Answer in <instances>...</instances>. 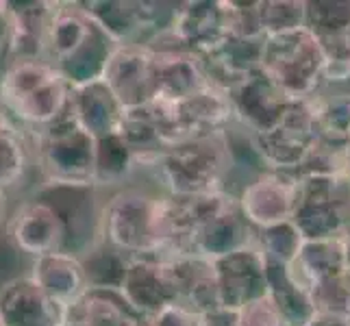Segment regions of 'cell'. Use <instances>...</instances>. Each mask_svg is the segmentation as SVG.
<instances>
[{
    "label": "cell",
    "mask_w": 350,
    "mask_h": 326,
    "mask_svg": "<svg viewBox=\"0 0 350 326\" xmlns=\"http://www.w3.org/2000/svg\"><path fill=\"white\" fill-rule=\"evenodd\" d=\"M0 326H3V322H0Z\"/></svg>",
    "instance_id": "c3c4849f"
},
{
    "label": "cell",
    "mask_w": 350,
    "mask_h": 326,
    "mask_svg": "<svg viewBox=\"0 0 350 326\" xmlns=\"http://www.w3.org/2000/svg\"><path fill=\"white\" fill-rule=\"evenodd\" d=\"M261 72L292 100L316 98L322 85H327L322 48L307 27L268 35L261 53Z\"/></svg>",
    "instance_id": "5b68a950"
},
{
    "label": "cell",
    "mask_w": 350,
    "mask_h": 326,
    "mask_svg": "<svg viewBox=\"0 0 350 326\" xmlns=\"http://www.w3.org/2000/svg\"><path fill=\"white\" fill-rule=\"evenodd\" d=\"M350 233V200H348V213H346V235Z\"/></svg>",
    "instance_id": "ee69618b"
},
{
    "label": "cell",
    "mask_w": 350,
    "mask_h": 326,
    "mask_svg": "<svg viewBox=\"0 0 350 326\" xmlns=\"http://www.w3.org/2000/svg\"><path fill=\"white\" fill-rule=\"evenodd\" d=\"M228 100L235 120L250 131V135L272 128L292 105V98L261 70L228 92Z\"/></svg>",
    "instance_id": "e0dca14e"
},
{
    "label": "cell",
    "mask_w": 350,
    "mask_h": 326,
    "mask_svg": "<svg viewBox=\"0 0 350 326\" xmlns=\"http://www.w3.org/2000/svg\"><path fill=\"white\" fill-rule=\"evenodd\" d=\"M231 120H235V116L228 94L207 85L198 94L176 103L178 144L226 133V126L231 124Z\"/></svg>",
    "instance_id": "44dd1931"
},
{
    "label": "cell",
    "mask_w": 350,
    "mask_h": 326,
    "mask_svg": "<svg viewBox=\"0 0 350 326\" xmlns=\"http://www.w3.org/2000/svg\"><path fill=\"white\" fill-rule=\"evenodd\" d=\"M7 133H18V126L11 120V113L7 111V107L0 100V135H7Z\"/></svg>",
    "instance_id": "60d3db41"
},
{
    "label": "cell",
    "mask_w": 350,
    "mask_h": 326,
    "mask_svg": "<svg viewBox=\"0 0 350 326\" xmlns=\"http://www.w3.org/2000/svg\"><path fill=\"white\" fill-rule=\"evenodd\" d=\"M268 296L289 326H307L316 316L311 294L294 279L287 265L268 263Z\"/></svg>",
    "instance_id": "4316f807"
},
{
    "label": "cell",
    "mask_w": 350,
    "mask_h": 326,
    "mask_svg": "<svg viewBox=\"0 0 350 326\" xmlns=\"http://www.w3.org/2000/svg\"><path fill=\"white\" fill-rule=\"evenodd\" d=\"M59 3L46 0H24V3H3L7 64L16 59H44L48 24Z\"/></svg>",
    "instance_id": "2e32d148"
},
{
    "label": "cell",
    "mask_w": 350,
    "mask_h": 326,
    "mask_svg": "<svg viewBox=\"0 0 350 326\" xmlns=\"http://www.w3.org/2000/svg\"><path fill=\"white\" fill-rule=\"evenodd\" d=\"M316 116L318 135L333 141H348L350 137V92H337L331 96L311 98Z\"/></svg>",
    "instance_id": "1f68e13d"
},
{
    "label": "cell",
    "mask_w": 350,
    "mask_h": 326,
    "mask_svg": "<svg viewBox=\"0 0 350 326\" xmlns=\"http://www.w3.org/2000/svg\"><path fill=\"white\" fill-rule=\"evenodd\" d=\"M29 276L44 289L48 298H53L64 309L75 305L90 289L85 268L81 259L70 252H53V255L38 257L31 265Z\"/></svg>",
    "instance_id": "603a6c76"
},
{
    "label": "cell",
    "mask_w": 350,
    "mask_h": 326,
    "mask_svg": "<svg viewBox=\"0 0 350 326\" xmlns=\"http://www.w3.org/2000/svg\"><path fill=\"white\" fill-rule=\"evenodd\" d=\"M88 14L118 46H146L161 31L172 27L178 5L131 3V0H92L83 3Z\"/></svg>",
    "instance_id": "9c48e42d"
},
{
    "label": "cell",
    "mask_w": 350,
    "mask_h": 326,
    "mask_svg": "<svg viewBox=\"0 0 350 326\" xmlns=\"http://www.w3.org/2000/svg\"><path fill=\"white\" fill-rule=\"evenodd\" d=\"M255 244L259 246L268 263L292 265L305 244V237L298 231V226L289 220L265 228H257Z\"/></svg>",
    "instance_id": "4dcf8cb0"
},
{
    "label": "cell",
    "mask_w": 350,
    "mask_h": 326,
    "mask_svg": "<svg viewBox=\"0 0 350 326\" xmlns=\"http://www.w3.org/2000/svg\"><path fill=\"white\" fill-rule=\"evenodd\" d=\"M233 167V150L226 133L187 139L170 146L152 170L170 196H202L224 189Z\"/></svg>",
    "instance_id": "277c9868"
},
{
    "label": "cell",
    "mask_w": 350,
    "mask_h": 326,
    "mask_svg": "<svg viewBox=\"0 0 350 326\" xmlns=\"http://www.w3.org/2000/svg\"><path fill=\"white\" fill-rule=\"evenodd\" d=\"M135 167H137L135 157H133L129 144L120 133L96 139L94 187H109V185L124 183Z\"/></svg>",
    "instance_id": "f1b7e54d"
},
{
    "label": "cell",
    "mask_w": 350,
    "mask_h": 326,
    "mask_svg": "<svg viewBox=\"0 0 350 326\" xmlns=\"http://www.w3.org/2000/svg\"><path fill=\"white\" fill-rule=\"evenodd\" d=\"M300 180L298 207L292 222L305 239H335L346 235L350 200L348 176H309Z\"/></svg>",
    "instance_id": "52a82bcc"
},
{
    "label": "cell",
    "mask_w": 350,
    "mask_h": 326,
    "mask_svg": "<svg viewBox=\"0 0 350 326\" xmlns=\"http://www.w3.org/2000/svg\"><path fill=\"white\" fill-rule=\"evenodd\" d=\"M3 326H62L66 309L48 298L31 276H18L0 285Z\"/></svg>",
    "instance_id": "d6986e66"
},
{
    "label": "cell",
    "mask_w": 350,
    "mask_h": 326,
    "mask_svg": "<svg viewBox=\"0 0 350 326\" xmlns=\"http://www.w3.org/2000/svg\"><path fill=\"white\" fill-rule=\"evenodd\" d=\"M220 307L239 311L257 298L268 296V261L257 244L213 259Z\"/></svg>",
    "instance_id": "4fadbf2b"
},
{
    "label": "cell",
    "mask_w": 350,
    "mask_h": 326,
    "mask_svg": "<svg viewBox=\"0 0 350 326\" xmlns=\"http://www.w3.org/2000/svg\"><path fill=\"white\" fill-rule=\"evenodd\" d=\"M300 180L294 172L265 170L237 196L246 220L255 228L289 222L296 213Z\"/></svg>",
    "instance_id": "7c38bea8"
},
{
    "label": "cell",
    "mask_w": 350,
    "mask_h": 326,
    "mask_svg": "<svg viewBox=\"0 0 350 326\" xmlns=\"http://www.w3.org/2000/svg\"><path fill=\"white\" fill-rule=\"evenodd\" d=\"M7 239L31 257L66 252L68 228L64 217L46 198H31L18 204L7 222Z\"/></svg>",
    "instance_id": "8fae6325"
},
{
    "label": "cell",
    "mask_w": 350,
    "mask_h": 326,
    "mask_svg": "<svg viewBox=\"0 0 350 326\" xmlns=\"http://www.w3.org/2000/svg\"><path fill=\"white\" fill-rule=\"evenodd\" d=\"M62 326H77V324H62Z\"/></svg>",
    "instance_id": "7dc6e473"
},
{
    "label": "cell",
    "mask_w": 350,
    "mask_h": 326,
    "mask_svg": "<svg viewBox=\"0 0 350 326\" xmlns=\"http://www.w3.org/2000/svg\"><path fill=\"white\" fill-rule=\"evenodd\" d=\"M307 0H261V24L265 38L294 29H303Z\"/></svg>",
    "instance_id": "836d02e7"
},
{
    "label": "cell",
    "mask_w": 350,
    "mask_h": 326,
    "mask_svg": "<svg viewBox=\"0 0 350 326\" xmlns=\"http://www.w3.org/2000/svg\"><path fill=\"white\" fill-rule=\"evenodd\" d=\"M29 165L27 146L18 133L0 135V191L16 187L24 178Z\"/></svg>",
    "instance_id": "8d00e7d4"
},
{
    "label": "cell",
    "mask_w": 350,
    "mask_h": 326,
    "mask_svg": "<svg viewBox=\"0 0 350 326\" xmlns=\"http://www.w3.org/2000/svg\"><path fill=\"white\" fill-rule=\"evenodd\" d=\"M0 16H3V0H0Z\"/></svg>",
    "instance_id": "bcb514c9"
},
{
    "label": "cell",
    "mask_w": 350,
    "mask_h": 326,
    "mask_svg": "<svg viewBox=\"0 0 350 326\" xmlns=\"http://www.w3.org/2000/svg\"><path fill=\"white\" fill-rule=\"evenodd\" d=\"M307 326H350V316H329V313H316Z\"/></svg>",
    "instance_id": "ab89813d"
},
{
    "label": "cell",
    "mask_w": 350,
    "mask_h": 326,
    "mask_svg": "<svg viewBox=\"0 0 350 326\" xmlns=\"http://www.w3.org/2000/svg\"><path fill=\"white\" fill-rule=\"evenodd\" d=\"M120 292L146 322L176 305V287L170 265L161 255L131 257Z\"/></svg>",
    "instance_id": "5bb4252c"
},
{
    "label": "cell",
    "mask_w": 350,
    "mask_h": 326,
    "mask_svg": "<svg viewBox=\"0 0 350 326\" xmlns=\"http://www.w3.org/2000/svg\"><path fill=\"white\" fill-rule=\"evenodd\" d=\"M176 287V305L207 316L222 309L213 261L200 255L165 257Z\"/></svg>",
    "instance_id": "ffe728a7"
},
{
    "label": "cell",
    "mask_w": 350,
    "mask_h": 326,
    "mask_svg": "<svg viewBox=\"0 0 350 326\" xmlns=\"http://www.w3.org/2000/svg\"><path fill=\"white\" fill-rule=\"evenodd\" d=\"M346 154H348V178H350V137L346 141Z\"/></svg>",
    "instance_id": "f6af8a7d"
},
{
    "label": "cell",
    "mask_w": 350,
    "mask_h": 326,
    "mask_svg": "<svg viewBox=\"0 0 350 326\" xmlns=\"http://www.w3.org/2000/svg\"><path fill=\"white\" fill-rule=\"evenodd\" d=\"M118 48L83 3H59L48 24L44 59L75 90L103 81Z\"/></svg>",
    "instance_id": "6da1fadb"
},
{
    "label": "cell",
    "mask_w": 350,
    "mask_h": 326,
    "mask_svg": "<svg viewBox=\"0 0 350 326\" xmlns=\"http://www.w3.org/2000/svg\"><path fill=\"white\" fill-rule=\"evenodd\" d=\"M305 27L324 55V79L331 85L350 81V0H307Z\"/></svg>",
    "instance_id": "30bf717a"
},
{
    "label": "cell",
    "mask_w": 350,
    "mask_h": 326,
    "mask_svg": "<svg viewBox=\"0 0 350 326\" xmlns=\"http://www.w3.org/2000/svg\"><path fill=\"white\" fill-rule=\"evenodd\" d=\"M152 55L157 68V98L178 103L207 87V81H204L196 55L185 51Z\"/></svg>",
    "instance_id": "484cf974"
},
{
    "label": "cell",
    "mask_w": 350,
    "mask_h": 326,
    "mask_svg": "<svg viewBox=\"0 0 350 326\" xmlns=\"http://www.w3.org/2000/svg\"><path fill=\"white\" fill-rule=\"evenodd\" d=\"M298 178L309 176H348V154L346 141H333L318 137L305 161L294 172Z\"/></svg>",
    "instance_id": "d6a6232c"
},
{
    "label": "cell",
    "mask_w": 350,
    "mask_h": 326,
    "mask_svg": "<svg viewBox=\"0 0 350 326\" xmlns=\"http://www.w3.org/2000/svg\"><path fill=\"white\" fill-rule=\"evenodd\" d=\"M318 126L311 100H292L285 116L272 128L250 135L252 150L268 170L296 172L318 141Z\"/></svg>",
    "instance_id": "ba28073f"
},
{
    "label": "cell",
    "mask_w": 350,
    "mask_h": 326,
    "mask_svg": "<svg viewBox=\"0 0 350 326\" xmlns=\"http://www.w3.org/2000/svg\"><path fill=\"white\" fill-rule=\"evenodd\" d=\"M70 116L85 128L94 139L120 133L124 124L126 109L116 98L105 81L75 87L70 98Z\"/></svg>",
    "instance_id": "7402d4cb"
},
{
    "label": "cell",
    "mask_w": 350,
    "mask_h": 326,
    "mask_svg": "<svg viewBox=\"0 0 350 326\" xmlns=\"http://www.w3.org/2000/svg\"><path fill=\"white\" fill-rule=\"evenodd\" d=\"M72 87L46 59H16L0 74V100L7 111L35 133L70 111Z\"/></svg>",
    "instance_id": "7a4b0ae2"
},
{
    "label": "cell",
    "mask_w": 350,
    "mask_h": 326,
    "mask_svg": "<svg viewBox=\"0 0 350 326\" xmlns=\"http://www.w3.org/2000/svg\"><path fill=\"white\" fill-rule=\"evenodd\" d=\"M103 241L129 257L163 255L167 246L165 194L126 187L103 202Z\"/></svg>",
    "instance_id": "3957f363"
},
{
    "label": "cell",
    "mask_w": 350,
    "mask_h": 326,
    "mask_svg": "<svg viewBox=\"0 0 350 326\" xmlns=\"http://www.w3.org/2000/svg\"><path fill=\"white\" fill-rule=\"evenodd\" d=\"M129 255L109 246L107 241L96 244L88 255L81 257L83 268H85L90 287L96 289H120L124 281V272L129 265Z\"/></svg>",
    "instance_id": "f546056e"
},
{
    "label": "cell",
    "mask_w": 350,
    "mask_h": 326,
    "mask_svg": "<svg viewBox=\"0 0 350 326\" xmlns=\"http://www.w3.org/2000/svg\"><path fill=\"white\" fill-rule=\"evenodd\" d=\"M35 154L44 187H94L96 139L70 111L35 133Z\"/></svg>",
    "instance_id": "8992f818"
},
{
    "label": "cell",
    "mask_w": 350,
    "mask_h": 326,
    "mask_svg": "<svg viewBox=\"0 0 350 326\" xmlns=\"http://www.w3.org/2000/svg\"><path fill=\"white\" fill-rule=\"evenodd\" d=\"M5 200H7V194L0 191V220H3V215H5Z\"/></svg>",
    "instance_id": "7bdbcfd3"
},
{
    "label": "cell",
    "mask_w": 350,
    "mask_h": 326,
    "mask_svg": "<svg viewBox=\"0 0 350 326\" xmlns=\"http://www.w3.org/2000/svg\"><path fill=\"white\" fill-rule=\"evenodd\" d=\"M316 313L350 316V274L344 272L309 289Z\"/></svg>",
    "instance_id": "e575fe53"
},
{
    "label": "cell",
    "mask_w": 350,
    "mask_h": 326,
    "mask_svg": "<svg viewBox=\"0 0 350 326\" xmlns=\"http://www.w3.org/2000/svg\"><path fill=\"white\" fill-rule=\"evenodd\" d=\"M228 38L237 40H265L261 24V0L241 3V0H224Z\"/></svg>",
    "instance_id": "d590c367"
},
{
    "label": "cell",
    "mask_w": 350,
    "mask_h": 326,
    "mask_svg": "<svg viewBox=\"0 0 350 326\" xmlns=\"http://www.w3.org/2000/svg\"><path fill=\"white\" fill-rule=\"evenodd\" d=\"M77 326H146L139 313L129 305L120 289H96L66 309V322Z\"/></svg>",
    "instance_id": "cb8c5ba5"
},
{
    "label": "cell",
    "mask_w": 350,
    "mask_h": 326,
    "mask_svg": "<svg viewBox=\"0 0 350 326\" xmlns=\"http://www.w3.org/2000/svg\"><path fill=\"white\" fill-rule=\"evenodd\" d=\"M146 326H207V320H204L202 313L174 305V307H167L165 311H161L159 316L150 318L146 322Z\"/></svg>",
    "instance_id": "f35d334b"
},
{
    "label": "cell",
    "mask_w": 350,
    "mask_h": 326,
    "mask_svg": "<svg viewBox=\"0 0 350 326\" xmlns=\"http://www.w3.org/2000/svg\"><path fill=\"white\" fill-rule=\"evenodd\" d=\"M287 268L307 292L313 285L348 272L344 237L305 239V244L300 248L296 261L292 265H287Z\"/></svg>",
    "instance_id": "d4e9b609"
},
{
    "label": "cell",
    "mask_w": 350,
    "mask_h": 326,
    "mask_svg": "<svg viewBox=\"0 0 350 326\" xmlns=\"http://www.w3.org/2000/svg\"><path fill=\"white\" fill-rule=\"evenodd\" d=\"M174 35L196 57H204L228 40L224 0H194L178 3L172 27Z\"/></svg>",
    "instance_id": "ac0fdd59"
},
{
    "label": "cell",
    "mask_w": 350,
    "mask_h": 326,
    "mask_svg": "<svg viewBox=\"0 0 350 326\" xmlns=\"http://www.w3.org/2000/svg\"><path fill=\"white\" fill-rule=\"evenodd\" d=\"M120 135L129 144L137 167H154L163 157V152L167 150V146L161 141L159 133H157L152 124L146 107L126 111Z\"/></svg>",
    "instance_id": "83f0119b"
},
{
    "label": "cell",
    "mask_w": 350,
    "mask_h": 326,
    "mask_svg": "<svg viewBox=\"0 0 350 326\" xmlns=\"http://www.w3.org/2000/svg\"><path fill=\"white\" fill-rule=\"evenodd\" d=\"M237 326H289L270 296L248 303L237 311Z\"/></svg>",
    "instance_id": "74e56055"
},
{
    "label": "cell",
    "mask_w": 350,
    "mask_h": 326,
    "mask_svg": "<svg viewBox=\"0 0 350 326\" xmlns=\"http://www.w3.org/2000/svg\"><path fill=\"white\" fill-rule=\"evenodd\" d=\"M344 244H346V268H348V274H350V233L344 235Z\"/></svg>",
    "instance_id": "b9f144b4"
},
{
    "label": "cell",
    "mask_w": 350,
    "mask_h": 326,
    "mask_svg": "<svg viewBox=\"0 0 350 326\" xmlns=\"http://www.w3.org/2000/svg\"><path fill=\"white\" fill-rule=\"evenodd\" d=\"M103 81L126 111L146 107L157 98L154 55L146 46H120L107 66Z\"/></svg>",
    "instance_id": "9a60e30c"
}]
</instances>
